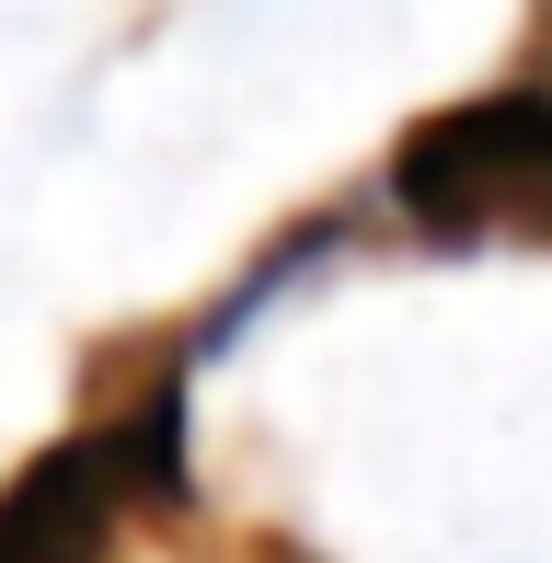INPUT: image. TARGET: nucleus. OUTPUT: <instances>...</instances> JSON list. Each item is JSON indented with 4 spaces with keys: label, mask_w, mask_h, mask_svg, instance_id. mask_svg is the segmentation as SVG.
Listing matches in <instances>:
<instances>
[{
    "label": "nucleus",
    "mask_w": 552,
    "mask_h": 563,
    "mask_svg": "<svg viewBox=\"0 0 552 563\" xmlns=\"http://www.w3.org/2000/svg\"><path fill=\"white\" fill-rule=\"evenodd\" d=\"M162 483H173V391H150L139 415L69 438L0 495V563H104L115 518L150 506Z\"/></svg>",
    "instance_id": "obj_2"
},
{
    "label": "nucleus",
    "mask_w": 552,
    "mask_h": 563,
    "mask_svg": "<svg viewBox=\"0 0 552 563\" xmlns=\"http://www.w3.org/2000/svg\"><path fill=\"white\" fill-rule=\"evenodd\" d=\"M391 208L438 242H552V92L426 115L391 162Z\"/></svg>",
    "instance_id": "obj_1"
}]
</instances>
